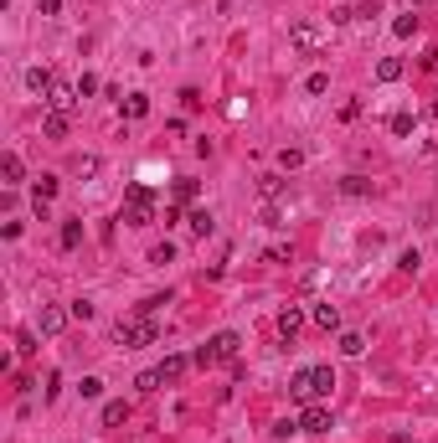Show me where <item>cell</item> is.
Returning <instances> with one entry per match:
<instances>
[{
	"label": "cell",
	"mask_w": 438,
	"mask_h": 443,
	"mask_svg": "<svg viewBox=\"0 0 438 443\" xmlns=\"http://www.w3.org/2000/svg\"><path fill=\"white\" fill-rule=\"evenodd\" d=\"M330 387H335V371H330V366H299V371L289 376V397H294L299 407L330 397Z\"/></svg>",
	"instance_id": "cell-1"
},
{
	"label": "cell",
	"mask_w": 438,
	"mask_h": 443,
	"mask_svg": "<svg viewBox=\"0 0 438 443\" xmlns=\"http://www.w3.org/2000/svg\"><path fill=\"white\" fill-rule=\"evenodd\" d=\"M155 335H160V325H155V315H124L119 325H114V340L124 345V350H140V345H155Z\"/></svg>",
	"instance_id": "cell-2"
},
{
	"label": "cell",
	"mask_w": 438,
	"mask_h": 443,
	"mask_svg": "<svg viewBox=\"0 0 438 443\" xmlns=\"http://www.w3.org/2000/svg\"><path fill=\"white\" fill-rule=\"evenodd\" d=\"M129 227H145V222H155V191H150L145 181H135L124 191V212H119Z\"/></svg>",
	"instance_id": "cell-3"
},
{
	"label": "cell",
	"mask_w": 438,
	"mask_h": 443,
	"mask_svg": "<svg viewBox=\"0 0 438 443\" xmlns=\"http://www.w3.org/2000/svg\"><path fill=\"white\" fill-rule=\"evenodd\" d=\"M289 47L299 57H315L325 47V26H320V21H294V26H289Z\"/></svg>",
	"instance_id": "cell-4"
},
{
	"label": "cell",
	"mask_w": 438,
	"mask_h": 443,
	"mask_svg": "<svg viewBox=\"0 0 438 443\" xmlns=\"http://www.w3.org/2000/svg\"><path fill=\"white\" fill-rule=\"evenodd\" d=\"M237 345H243V340H237L232 335V330H222V335H212L202 350H196V366H217V361H237Z\"/></svg>",
	"instance_id": "cell-5"
},
{
	"label": "cell",
	"mask_w": 438,
	"mask_h": 443,
	"mask_svg": "<svg viewBox=\"0 0 438 443\" xmlns=\"http://www.w3.org/2000/svg\"><path fill=\"white\" fill-rule=\"evenodd\" d=\"M78 98H83V93H78V83L57 78V83H52V93L41 98V103H47V108H57V114H73V108H78Z\"/></svg>",
	"instance_id": "cell-6"
},
{
	"label": "cell",
	"mask_w": 438,
	"mask_h": 443,
	"mask_svg": "<svg viewBox=\"0 0 438 443\" xmlns=\"http://www.w3.org/2000/svg\"><path fill=\"white\" fill-rule=\"evenodd\" d=\"M299 428H304V433H330V407H325V402H310V407L299 412Z\"/></svg>",
	"instance_id": "cell-7"
},
{
	"label": "cell",
	"mask_w": 438,
	"mask_h": 443,
	"mask_svg": "<svg viewBox=\"0 0 438 443\" xmlns=\"http://www.w3.org/2000/svg\"><path fill=\"white\" fill-rule=\"evenodd\" d=\"M68 129H73V114H57V108L41 114V135L47 140H68Z\"/></svg>",
	"instance_id": "cell-8"
},
{
	"label": "cell",
	"mask_w": 438,
	"mask_h": 443,
	"mask_svg": "<svg viewBox=\"0 0 438 443\" xmlns=\"http://www.w3.org/2000/svg\"><path fill=\"white\" fill-rule=\"evenodd\" d=\"M191 366H196V356H165V366H160V387H175Z\"/></svg>",
	"instance_id": "cell-9"
},
{
	"label": "cell",
	"mask_w": 438,
	"mask_h": 443,
	"mask_svg": "<svg viewBox=\"0 0 438 443\" xmlns=\"http://www.w3.org/2000/svg\"><path fill=\"white\" fill-rule=\"evenodd\" d=\"M21 175H26L21 155H16V150H6V155H0V181H6V186H21Z\"/></svg>",
	"instance_id": "cell-10"
},
{
	"label": "cell",
	"mask_w": 438,
	"mask_h": 443,
	"mask_svg": "<svg viewBox=\"0 0 438 443\" xmlns=\"http://www.w3.org/2000/svg\"><path fill=\"white\" fill-rule=\"evenodd\" d=\"M299 330H304V309H299V304H289V309L278 315V335H283V340H294Z\"/></svg>",
	"instance_id": "cell-11"
},
{
	"label": "cell",
	"mask_w": 438,
	"mask_h": 443,
	"mask_svg": "<svg viewBox=\"0 0 438 443\" xmlns=\"http://www.w3.org/2000/svg\"><path fill=\"white\" fill-rule=\"evenodd\" d=\"M62 325H68V315H62L57 304H41V320H36V330H41V335H57Z\"/></svg>",
	"instance_id": "cell-12"
},
{
	"label": "cell",
	"mask_w": 438,
	"mask_h": 443,
	"mask_svg": "<svg viewBox=\"0 0 438 443\" xmlns=\"http://www.w3.org/2000/svg\"><path fill=\"white\" fill-rule=\"evenodd\" d=\"M52 83H57V73H47V68H26V88H31V93L47 98V93H52Z\"/></svg>",
	"instance_id": "cell-13"
},
{
	"label": "cell",
	"mask_w": 438,
	"mask_h": 443,
	"mask_svg": "<svg viewBox=\"0 0 438 443\" xmlns=\"http://www.w3.org/2000/svg\"><path fill=\"white\" fill-rule=\"evenodd\" d=\"M402 73H407V68H402V57H382V62H377V83H397Z\"/></svg>",
	"instance_id": "cell-14"
},
{
	"label": "cell",
	"mask_w": 438,
	"mask_h": 443,
	"mask_svg": "<svg viewBox=\"0 0 438 443\" xmlns=\"http://www.w3.org/2000/svg\"><path fill=\"white\" fill-rule=\"evenodd\" d=\"M129 423V402H103V428H124Z\"/></svg>",
	"instance_id": "cell-15"
},
{
	"label": "cell",
	"mask_w": 438,
	"mask_h": 443,
	"mask_svg": "<svg viewBox=\"0 0 438 443\" xmlns=\"http://www.w3.org/2000/svg\"><path fill=\"white\" fill-rule=\"evenodd\" d=\"M315 325L320 330H340V309L335 304H315Z\"/></svg>",
	"instance_id": "cell-16"
},
{
	"label": "cell",
	"mask_w": 438,
	"mask_h": 443,
	"mask_svg": "<svg viewBox=\"0 0 438 443\" xmlns=\"http://www.w3.org/2000/svg\"><path fill=\"white\" fill-rule=\"evenodd\" d=\"M258 196H263V202H278V196H283V181H278V175H258Z\"/></svg>",
	"instance_id": "cell-17"
},
{
	"label": "cell",
	"mask_w": 438,
	"mask_h": 443,
	"mask_svg": "<svg viewBox=\"0 0 438 443\" xmlns=\"http://www.w3.org/2000/svg\"><path fill=\"white\" fill-rule=\"evenodd\" d=\"M212 227H217V217H212L207 207H196V212H191V232H196V237H207Z\"/></svg>",
	"instance_id": "cell-18"
},
{
	"label": "cell",
	"mask_w": 438,
	"mask_h": 443,
	"mask_svg": "<svg viewBox=\"0 0 438 443\" xmlns=\"http://www.w3.org/2000/svg\"><path fill=\"white\" fill-rule=\"evenodd\" d=\"M145 114H150V98L145 93H129L124 98V119H145Z\"/></svg>",
	"instance_id": "cell-19"
},
{
	"label": "cell",
	"mask_w": 438,
	"mask_h": 443,
	"mask_svg": "<svg viewBox=\"0 0 438 443\" xmlns=\"http://www.w3.org/2000/svg\"><path fill=\"white\" fill-rule=\"evenodd\" d=\"M304 93H310V98L330 93V73H310V78H304Z\"/></svg>",
	"instance_id": "cell-20"
},
{
	"label": "cell",
	"mask_w": 438,
	"mask_h": 443,
	"mask_svg": "<svg viewBox=\"0 0 438 443\" xmlns=\"http://www.w3.org/2000/svg\"><path fill=\"white\" fill-rule=\"evenodd\" d=\"M335 345H340V356H361V350H366V340L356 335V330H345V335H340Z\"/></svg>",
	"instance_id": "cell-21"
},
{
	"label": "cell",
	"mask_w": 438,
	"mask_h": 443,
	"mask_svg": "<svg viewBox=\"0 0 438 443\" xmlns=\"http://www.w3.org/2000/svg\"><path fill=\"white\" fill-rule=\"evenodd\" d=\"M83 242V222H62V248H78Z\"/></svg>",
	"instance_id": "cell-22"
},
{
	"label": "cell",
	"mask_w": 438,
	"mask_h": 443,
	"mask_svg": "<svg viewBox=\"0 0 438 443\" xmlns=\"http://www.w3.org/2000/svg\"><path fill=\"white\" fill-rule=\"evenodd\" d=\"M52 196H57V175H41L36 181V202H52Z\"/></svg>",
	"instance_id": "cell-23"
},
{
	"label": "cell",
	"mask_w": 438,
	"mask_h": 443,
	"mask_svg": "<svg viewBox=\"0 0 438 443\" xmlns=\"http://www.w3.org/2000/svg\"><path fill=\"white\" fill-rule=\"evenodd\" d=\"M345 196H366L371 186H366V175H345V186H340Z\"/></svg>",
	"instance_id": "cell-24"
},
{
	"label": "cell",
	"mask_w": 438,
	"mask_h": 443,
	"mask_svg": "<svg viewBox=\"0 0 438 443\" xmlns=\"http://www.w3.org/2000/svg\"><path fill=\"white\" fill-rule=\"evenodd\" d=\"M392 31H397V36H412V31H418V16H397V21H392Z\"/></svg>",
	"instance_id": "cell-25"
},
{
	"label": "cell",
	"mask_w": 438,
	"mask_h": 443,
	"mask_svg": "<svg viewBox=\"0 0 438 443\" xmlns=\"http://www.w3.org/2000/svg\"><path fill=\"white\" fill-rule=\"evenodd\" d=\"M412 124H418L412 114H392V135H412Z\"/></svg>",
	"instance_id": "cell-26"
},
{
	"label": "cell",
	"mask_w": 438,
	"mask_h": 443,
	"mask_svg": "<svg viewBox=\"0 0 438 443\" xmlns=\"http://www.w3.org/2000/svg\"><path fill=\"white\" fill-rule=\"evenodd\" d=\"M175 202H196V181L181 175V181H175Z\"/></svg>",
	"instance_id": "cell-27"
},
{
	"label": "cell",
	"mask_w": 438,
	"mask_h": 443,
	"mask_svg": "<svg viewBox=\"0 0 438 443\" xmlns=\"http://www.w3.org/2000/svg\"><path fill=\"white\" fill-rule=\"evenodd\" d=\"M68 315H73V320H93V304H88V299H73Z\"/></svg>",
	"instance_id": "cell-28"
},
{
	"label": "cell",
	"mask_w": 438,
	"mask_h": 443,
	"mask_svg": "<svg viewBox=\"0 0 438 443\" xmlns=\"http://www.w3.org/2000/svg\"><path fill=\"white\" fill-rule=\"evenodd\" d=\"M268 263H294V248H289V242H278V248H268Z\"/></svg>",
	"instance_id": "cell-29"
},
{
	"label": "cell",
	"mask_w": 438,
	"mask_h": 443,
	"mask_svg": "<svg viewBox=\"0 0 438 443\" xmlns=\"http://www.w3.org/2000/svg\"><path fill=\"white\" fill-rule=\"evenodd\" d=\"M278 165H283V170H299V165H304V155H299V150H283V155H278Z\"/></svg>",
	"instance_id": "cell-30"
},
{
	"label": "cell",
	"mask_w": 438,
	"mask_h": 443,
	"mask_svg": "<svg viewBox=\"0 0 438 443\" xmlns=\"http://www.w3.org/2000/svg\"><path fill=\"white\" fill-rule=\"evenodd\" d=\"M78 392H83V397H103V382H98V376H83Z\"/></svg>",
	"instance_id": "cell-31"
},
{
	"label": "cell",
	"mask_w": 438,
	"mask_h": 443,
	"mask_svg": "<svg viewBox=\"0 0 438 443\" xmlns=\"http://www.w3.org/2000/svg\"><path fill=\"white\" fill-rule=\"evenodd\" d=\"M175 258V248H170V242H155V253H150V263H170Z\"/></svg>",
	"instance_id": "cell-32"
},
{
	"label": "cell",
	"mask_w": 438,
	"mask_h": 443,
	"mask_svg": "<svg viewBox=\"0 0 438 443\" xmlns=\"http://www.w3.org/2000/svg\"><path fill=\"white\" fill-rule=\"evenodd\" d=\"M78 93H83V98H88V93H98V78H93V73H83V78H78Z\"/></svg>",
	"instance_id": "cell-33"
},
{
	"label": "cell",
	"mask_w": 438,
	"mask_h": 443,
	"mask_svg": "<svg viewBox=\"0 0 438 443\" xmlns=\"http://www.w3.org/2000/svg\"><path fill=\"white\" fill-rule=\"evenodd\" d=\"M423 68H428V73H438V47H433V52H423Z\"/></svg>",
	"instance_id": "cell-34"
},
{
	"label": "cell",
	"mask_w": 438,
	"mask_h": 443,
	"mask_svg": "<svg viewBox=\"0 0 438 443\" xmlns=\"http://www.w3.org/2000/svg\"><path fill=\"white\" fill-rule=\"evenodd\" d=\"M62 11V0H41V16H57Z\"/></svg>",
	"instance_id": "cell-35"
},
{
	"label": "cell",
	"mask_w": 438,
	"mask_h": 443,
	"mask_svg": "<svg viewBox=\"0 0 438 443\" xmlns=\"http://www.w3.org/2000/svg\"><path fill=\"white\" fill-rule=\"evenodd\" d=\"M377 6H382V0H361V11H356V16H371V11H377Z\"/></svg>",
	"instance_id": "cell-36"
},
{
	"label": "cell",
	"mask_w": 438,
	"mask_h": 443,
	"mask_svg": "<svg viewBox=\"0 0 438 443\" xmlns=\"http://www.w3.org/2000/svg\"><path fill=\"white\" fill-rule=\"evenodd\" d=\"M433 119H438V103H433Z\"/></svg>",
	"instance_id": "cell-37"
}]
</instances>
